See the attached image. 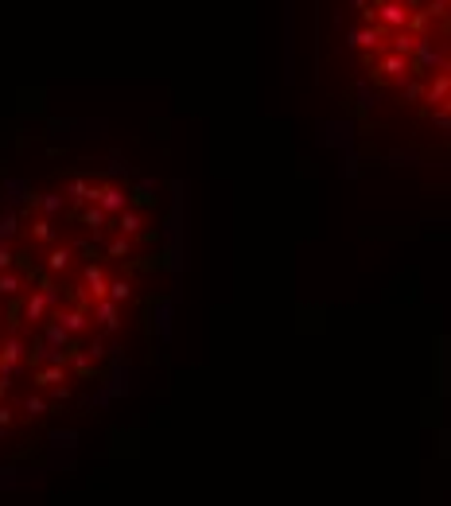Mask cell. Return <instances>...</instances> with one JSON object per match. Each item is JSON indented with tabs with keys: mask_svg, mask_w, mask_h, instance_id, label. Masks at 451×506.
I'll return each mask as SVG.
<instances>
[{
	"mask_svg": "<svg viewBox=\"0 0 451 506\" xmlns=\"http://www.w3.org/2000/svg\"><path fill=\"white\" fill-rule=\"evenodd\" d=\"M451 0H350V43L369 82L393 101L448 125Z\"/></svg>",
	"mask_w": 451,
	"mask_h": 506,
	"instance_id": "1",
	"label": "cell"
}]
</instances>
